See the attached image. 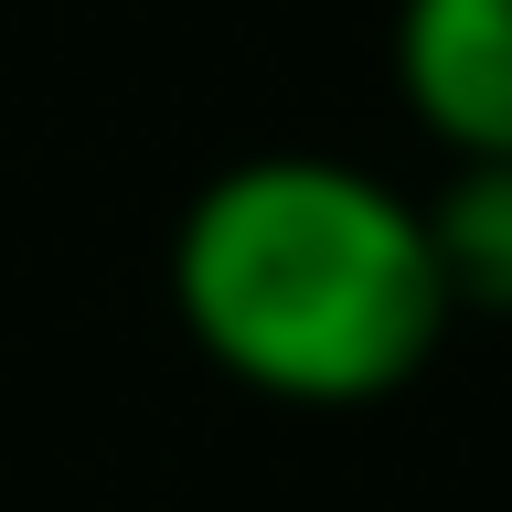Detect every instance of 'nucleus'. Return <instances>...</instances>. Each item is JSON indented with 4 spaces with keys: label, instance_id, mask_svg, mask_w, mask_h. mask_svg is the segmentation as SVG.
<instances>
[{
    "label": "nucleus",
    "instance_id": "nucleus-2",
    "mask_svg": "<svg viewBox=\"0 0 512 512\" xmlns=\"http://www.w3.org/2000/svg\"><path fill=\"white\" fill-rule=\"evenodd\" d=\"M395 96L448 160H512V0H395Z\"/></svg>",
    "mask_w": 512,
    "mask_h": 512
},
{
    "label": "nucleus",
    "instance_id": "nucleus-1",
    "mask_svg": "<svg viewBox=\"0 0 512 512\" xmlns=\"http://www.w3.org/2000/svg\"><path fill=\"white\" fill-rule=\"evenodd\" d=\"M171 310L267 406H384L459 320L416 192L331 150L224 160L171 224Z\"/></svg>",
    "mask_w": 512,
    "mask_h": 512
},
{
    "label": "nucleus",
    "instance_id": "nucleus-3",
    "mask_svg": "<svg viewBox=\"0 0 512 512\" xmlns=\"http://www.w3.org/2000/svg\"><path fill=\"white\" fill-rule=\"evenodd\" d=\"M416 214H427V256H438L448 310L512 320V160H448V182Z\"/></svg>",
    "mask_w": 512,
    "mask_h": 512
}]
</instances>
